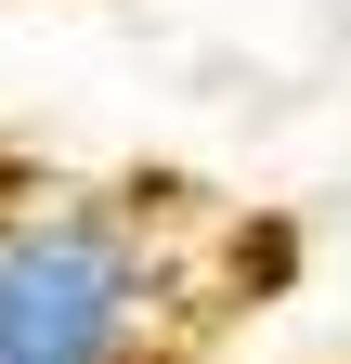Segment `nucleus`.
Segmentation results:
<instances>
[{"instance_id": "obj_2", "label": "nucleus", "mask_w": 351, "mask_h": 364, "mask_svg": "<svg viewBox=\"0 0 351 364\" xmlns=\"http://www.w3.org/2000/svg\"><path fill=\"white\" fill-rule=\"evenodd\" d=\"M234 287H247V299H286V287H299V221H260V235H234Z\"/></svg>"}, {"instance_id": "obj_1", "label": "nucleus", "mask_w": 351, "mask_h": 364, "mask_svg": "<svg viewBox=\"0 0 351 364\" xmlns=\"http://www.w3.org/2000/svg\"><path fill=\"white\" fill-rule=\"evenodd\" d=\"M169 182H0V364H183Z\"/></svg>"}]
</instances>
